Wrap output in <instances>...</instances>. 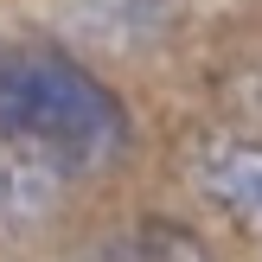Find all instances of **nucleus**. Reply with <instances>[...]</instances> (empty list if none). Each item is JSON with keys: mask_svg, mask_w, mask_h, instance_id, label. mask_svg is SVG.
I'll return each instance as SVG.
<instances>
[{"mask_svg": "<svg viewBox=\"0 0 262 262\" xmlns=\"http://www.w3.org/2000/svg\"><path fill=\"white\" fill-rule=\"evenodd\" d=\"M0 128L45 147L71 173L102 166L128 147V109L90 71L45 58V51H7L0 58Z\"/></svg>", "mask_w": 262, "mask_h": 262, "instance_id": "nucleus-1", "label": "nucleus"}, {"mask_svg": "<svg viewBox=\"0 0 262 262\" xmlns=\"http://www.w3.org/2000/svg\"><path fill=\"white\" fill-rule=\"evenodd\" d=\"M192 186L217 211L262 224V141L250 135H205L192 147Z\"/></svg>", "mask_w": 262, "mask_h": 262, "instance_id": "nucleus-2", "label": "nucleus"}, {"mask_svg": "<svg viewBox=\"0 0 262 262\" xmlns=\"http://www.w3.org/2000/svg\"><path fill=\"white\" fill-rule=\"evenodd\" d=\"M64 179H71V166H58L45 147H32V141H19V135L0 128V224H32V217H45L51 205H58Z\"/></svg>", "mask_w": 262, "mask_h": 262, "instance_id": "nucleus-3", "label": "nucleus"}, {"mask_svg": "<svg viewBox=\"0 0 262 262\" xmlns=\"http://www.w3.org/2000/svg\"><path fill=\"white\" fill-rule=\"evenodd\" d=\"M102 262H211V250H205L192 230L166 224V217H141L135 230H122V237L102 250Z\"/></svg>", "mask_w": 262, "mask_h": 262, "instance_id": "nucleus-4", "label": "nucleus"}]
</instances>
